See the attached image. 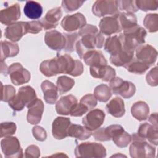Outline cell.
<instances>
[{"instance_id":"6da1fadb","label":"cell","mask_w":158,"mask_h":158,"mask_svg":"<svg viewBox=\"0 0 158 158\" xmlns=\"http://www.w3.org/2000/svg\"><path fill=\"white\" fill-rule=\"evenodd\" d=\"M146 35V30L138 25L130 30L123 31L118 37L123 48L135 51L137 47L144 44Z\"/></svg>"},{"instance_id":"7a4b0ae2","label":"cell","mask_w":158,"mask_h":158,"mask_svg":"<svg viewBox=\"0 0 158 158\" xmlns=\"http://www.w3.org/2000/svg\"><path fill=\"white\" fill-rule=\"evenodd\" d=\"M35 89L30 86L19 88L17 94L8 102L9 106L15 111H20L24 107H29L37 99Z\"/></svg>"},{"instance_id":"3957f363","label":"cell","mask_w":158,"mask_h":158,"mask_svg":"<svg viewBox=\"0 0 158 158\" xmlns=\"http://www.w3.org/2000/svg\"><path fill=\"white\" fill-rule=\"evenodd\" d=\"M104 38L102 33L86 34L81 37L75 45V50L81 59L83 55L88 51L94 50L95 48L101 49L104 44Z\"/></svg>"},{"instance_id":"277c9868","label":"cell","mask_w":158,"mask_h":158,"mask_svg":"<svg viewBox=\"0 0 158 158\" xmlns=\"http://www.w3.org/2000/svg\"><path fill=\"white\" fill-rule=\"evenodd\" d=\"M131 143L129 152L133 158L155 157L156 148L149 144L146 139L140 137L137 133L131 135Z\"/></svg>"},{"instance_id":"5b68a950","label":"cell","mask_w":158,"mask_h":158,"mask_svg":"<svg viewBox=\"0 0 158 158\" xmlns=\"http://www.w3.org/2000/svg\"><path fill=\"white\" fill-rule=\"evenodd\" d=\"M76 157L102 158L106 156L104 146L98 143L84 142L78 144L74 151Z\"/></svg>"},{"instance_id":"8992f818","label":"cell","mask_w":158,"mask_h":158,"mask_svg":"<svg viewBox=\"0 0 158 158\" xmlns=\"http://www.w3.org/2000/svg\"><path fill=\"white\" fill-rule=\"evenodd\" d=\"M105 130L109 138L118 148H125L131 141V135L125 131L120 125H110L105 127Z\"/></svg>"},{"instance_id":"52a82bcc","label":"cell","mask_w":158,"mask_h":158,"mask_svg":"<svg viewBox=\"0 0 158 158\" xmlns=\"http://www.w3.org/2000/svg\"><path fill=\"white\" fill-rule=\"evenodd\" d=\"M93 14L98 17L106 15L115 16L120 13L118 1L115 0H98L92 6Z\"/></svg>"},{"instance_id":"ba28073f","label":"cell","mask_w":158,"mask_h":158,"mask_svg":"<svg viewBox=\"0 0 158 158\" xmlns=\"http://www.w3.org/2000/svg\"><path fill=\"white\" fill-rule=\"evenodd\" d=\"M109 83L111 91L114 94H118L125 99H128L135 94L136 86L131 81L123 80L119 77H115Z\"/></svg>"},{"instance_id":"9c48e42d","label":"cell","mask_w":158,"mask_h":158,"mask_svg":"<svg viewBox=\"0 0 158 158\" xmlns=\"http://www.w3.org/2000/svg\"><path fill=\"white\" fill-rule=\"evenodd\" d=\"M1 148L6 157H23V149L18 138L15 136H6L1 141Z\"/></svg>"},{"instance_id":"30bf717a","label":"cell","mask_w":158,"mask_h":158,"mask_svg":"<svg viewBox=\"0 0 158 158\" xmlns=\"http://www.w3.org/2000/svg\"><path fill=\"white\" fill-rule=\"evenodd\" d=\"M8 74L12 83L16 86L28 83L31 77L30 72L19 62L13 63L9 67Z\"/></svg>"},{"instance_id":"8fae6325","label":"cell","mask_w":158,"mask_h":158,"mask_svg":"<svg viewBox=\"0 0 158 158\" xmlns=\"http://www.w3.org/2000/svg\"><path fill=\"white\" fill-rule=\"evenodd\" d=\"M62 28L68 31L72 32L80 30L86 25V20L84 15L77 12L72 15L65 16L60 23Z\"/></svg>"},{"instance_id":"7c38bea8","label":"cell","mask_w":158,"mask_h":158,"mask_svg":"<svg viewBox=\"0 0 158 158\" xmlns=\"http://www.w3.org/2000/svg\"><path fill=\"white\" fill-rule=\"evenodd\" d=\"M135 56L139 60L151 66L157 60V51L151 45L143 44L136 48Z\"/></svg>"},{"instance_id":"4fadbf2b","label":"cell","mask_w":158,"mask_h":158,"mask_svg":"<svg viewBox=\"0 0 158 158\" xmlns=\"http://www.w3.org/2000/svg\"><path fill=\"white\" fill-rule=\"evenodd\" d=\"M105 113L99 109H94L89 111L82 119V123L87 128L94 131L99 128L104 123Z\"/></svg>"},{"instance_id":"5bb4252c","label":"cell","mask_w":158,"mask_h":158,"mask_svg":"<svg viewBox=\"0 0 158 158\" xmlns=\"http://www.w3.org/2000/svg\"><path fill=\"white\" fill-rule=\"evenodd\" d=\"M44 42L52 50L60 51L65 48L66 38L63 33L53 30L45 33Z\"/></svg>"},{"instance_id":"9a60e30c","label":"cell","mask_w":158,"mask_h":158,"mask_svg":"<svg viewBox=\"0 0 158 158\" xmlns=\"http://www.w3.org/2000/svg\"><path fill=\"white\" fill-rule=\"evenodd\" d=\"M27 33V22H16L5 29L4 36L7 39L15 43L19 41Z\"/></svg>"},{"instance_id":"2e32d148","label":"cell","mask_w":158,"mask_h":158,"mask_svg":"<svg viewBox=\"0 0 158 158\" xmlns=\"http://www.w3.org/2000/svg\"><path fill=\"white\" fill-rule=\"evenodd\" d=\"M69 118L57 117L52 124V134L56 139H63L68 136V130L71 124Z\"/></svg>"},{"instance_id":"e0dca14e","label":"cell","mask_w":158,"mask_h":158,"mask_svg":"<svg viewBox=\"0 0 158 158\" xmlns=\"http://www.w3.org/2000/svg\"><path fill=\"white\" fill-rule=\"evenodd\" d=\"M99 27L100 33L107 36H110L122 31L117 15L104 17L99 22Z\"/></svg>"},{"instance_id":"ac0fdd59","label":"cell","mask_w":158,"mask_h":158,"mask_svg":"<svg viewBox=\"0 0 158 158\" xmlns=\"http://www.w3.org/2000/svg\"><path fill=\"white\" fill-rule=\"evenodd\" d=\"M20 16V6L19 4L15 3L1 10L0 21L1 23L9 26L16 22Z\"/></svg>"},{"instance_id":"d6986e66","label":"cell","mask_w":158,"mask_h":158,"mask_svg":"<svg viewBox=\"0 0 158 158\" xmlns=\"http://www.w3.org/2000/svg\"><path fill=\"white\" fill-rule=\"evenodd\" d=\"M90 74L95 78L101 79L106 82H110L116 75L114 69L107 65L90 67Z\"/></svg>"},{"instance_id":"ffe728a7","label":"cell","mask_w":158,"mask_h":158,"mask_svg":"<svg viewBox=\"0 0 158 158\" xmlns=\"http://www.w3.org/2000/svg\"><path fill=\"white\" fill-rule=\"evenodd\" d=\"M62 16L61 7H57L47 12L45 16L41 20L43 28L44 30L55 28L59 24V21Z\"/></svg>"},{"instance_id":"44dd1931","label":"cell","mask_w":158,"mask_h":158,"mask_svg":"<svg viewBox=\"0 0 158 158\" xmlns=\"http://www.w3.org/2000/svg\"><path fill=\"white\" fill-rule=\"evenodd\" d=\"M44 111V104L41 99H37L36 101L28 107L27 120L31 125L39 123L41 120Z\"/></svg>"},{"instance_id":"7402d4cb","label":"cell","mask_w":158,"mask_h":158,"mask_svg":"<svg viewBox=\"0 0 158 158\" xmlns=\"http://www.w3.org/2000/svg\"><path fill=\"white\" fill-rule=\"evenodd\" d=\"M137 134L142 138L148 140L150 143L157 146L158 140V130L152 125L144 123L139 125Z\"/></svg>"},{"instance_id":"603a6c76","label":"cell","mask_w":158,"mask_h":158,"mask_svg":"<svg viewBox=\"0 0 158 158\" xmlns=\"http://www.w3.org/2000/svg\"><path fill=\"white\" fill-rule=\"evenodd\" d=\"M77 102V98L72 94L62 96L56 104V110L59 115H68L72 107Z\"/></svg>"},{"instance_id":"cb8c5ba5","label":"cell","mask_w":158,"mask_h":158,"mask_svg":"<svg viewBox=\"0 0 158 158\" xmlns=\"http://www.w3.org/2000/svg\"><path fill=\"white\" fill-rule=\"evenodd\" d=\"M135 51L123 48L114 55L110 56V62L117 67H124L134 57Z\"/></svg>"},{"instance_id":"d4e9b609","label":"cell","mask_w":158,"mask_h":158,"mask_svg":"<svg viewBox=\"0 0 158 158\" xmlns=\"http://www.w3.org/2000/svg\"><path fill=\"white\" fill-rule=\"evenodd\" d=\"M40 70L47 77H51L60 74V65L57 57L43 61L40 65Z\"/></svg>"},{"instance_id":"484cf974","label":"cell","mask_w":158,"mask_h":158,"mask_svg":"<svg viewBox=\"0 0 158 158\" xmlns=\"http://www.w3.org/2000/svg\"><path fill=\"white\" fill-rule=\"evenodd\" d=\"M41 88L43 93V98L48 104H54L58 98L57 86L49 80H44L41 84Z\"/></svg>"},{"instance_id":"4316f807","label":"cell","mask_w":158,"mask_h":158,"mask_svg":"<svg viewBox=\"0 0 158 158\" xmlns=\"http://www.w3.org/2000/svg\"><path fill=\"white\" fill-rule=\"evenodd\" d=\"M82 59L87 65L90 67L107 64V62L102 52L96 49L87 51L83 55Z\"/></svg>"},{"instance_id":"83f0119b","label":"cell","mask_w":158,"mask_h":158,"mask_svg":"<svg viewBox=\"0 0 158 158\" xmlns=\"http://www.w3.org/2000/svg\"><path fill=\"white\" fill-rule=\"evenodd\" d=\"M106 109L109 114L114 117L120 118L123 117L125 113L123 100L119 97L114 98L106 104Z\"/></svg>"},{"instance_id":"f1b7e54d","label":"cell","mask_w":158,"mask_h":158,"mask_svg":"<svg viewBox=\"0 0 158 158\" xmlns=\"http://www.w3.org/2000/svg\"><path fill=\"white\" fill-rule=\"evenodd\" d=\"M131 113L132 116L138 121H143L148 118L149 107L146 102L137 101L132 105Z\"/></svg>"},{"instance_id":"f546056e","label":"cell","mask_w":158,"mask_h":158,"mask_svg":"<svg viewBox=\"0 0 158 158\" xmlns=\"http://www.w3.org/2000/svg\"><path fill=\"white\" fill-rule=\"evenodd\" d=\"M92 135V132L85 126L71 123L69 130L68 136H70L79 140H85Z\"/></svg>"},{"instance_id":"4dcf8cb0","label":"cell","mask_w":158,"mask_h":158,"mask_svg":"<svg viewBox=\"0 0 158 158\" xmlns=\"http://www.w3.org/2000/svg\"><path fill=\"white\" fill-rule=\"evenodd\" d=\"M122 30L126 31L138 25L136 16L132 13L120 12L117 15Z\"/></svg>"},{"instance_id":"1f68e13d","label":"cell","mask_w":158,"mask_h":158,"mask_svg":"<svg viewBox=\"0 0 158 158\" xmlns=\"http://www.w3.org/2000/svg\"><path fill=\"white\" fill-rule=\"evenodd\" d=\"M23 12L28 19L35 20L41 16L43 8L41 4L36 1H28L24 6Z\"/></svg>"},{"instance_id":"d6a6232c","label":"cell","mask_w":158,"mask_h":158,"mask_svg":"<svg viewBox=\"0 0 158 158\" xmlns=\"http://www.w3.org/2000/svg\"><path fill=\"white\" fill-rule=\"evenodd\" d=\"M19 52V48L17 43L7 41H1V61H4L7 57L16 56Z\"/></svg>"},{"instance_id":"836d02e7","label":"cell","mask_w":158,"mask_h":158,"mask_svg":"<svg viewBox=\"0 0 158 158\" xmlns=\"http://www.w3.org/2000/svg\"><path fill=\"white\" fill-rule=\"evenodd\" d=\"M104 49L110 56L114 55L122 49V43L117 35L109 36L104 41Z\"/></svg>"},{"instance_id":"e575fe53","label":"cell","mask_w":158,"mask_h":158,"mask_svg":"<svg viewBox=\"0 0 158 158\" xmlns=\"http://www.w3.org/2000/svg\"><path fill=\"white\" fill-rule=\"evenodd\" d=\"M124 67L130 73L141 75L145 73L150 66L139 60L136 57H133V59L125 65Z\"/></svg>"},{"instance_id":"d590c367","label":"cell","mask_w":158,"mask_h":158,"mask_svg":"<svg viewBox=\"0 0 158 158\" xmlns=\"http://www.w3.org/2000/svg\"><path fill=\"white\" fill-rule=\"evenodd\" d=\"M74 85V80L67 76L59 77L56 82V86L59 94H62L69 91Z\"/></svg>"},{"instance_id":"8d00e7d4","label":"cell","mask_w":158,"mask_h":158,"mask_svg":"<svg viewBox=\"0 0 158 158\" xmlns=\"http://www.w3.org/2000/svg\"><path fill=\"white\" fill-rule=\"evenodd\" d=\"M94 95L99 102H106L111 98L112 91L107 85L101 84L94 88Z\"/></svg>"},{"instance_id":"74e56055","label":"cell","mask_w":158,"mask_h":158,"mask_svg":"<svg viewBox=\"0 0 158 158\" xmlns=\"http://www.w3.org/2000/svg\"><path fill=\"white\" fill-rule=\"evenodd\" d=\"M143 25L150 33H155L158 30V15L157 14H146L144 20Z\"/></svg>"},{"instance_id":"f35d334b","label":"cell","mask_w":158,"mask_h":158,"mask_svg":"<svg viewBox=\"0 0 158 158\" xmlns=\"http://www.w3.org/2000/svg\"><path fill=\"white\" fill-rule=\"evenodd\" d=\"M64 35L66 38V43L64 50L67 52H72L75 49V45L80 39V36L76 32L65 33Z\"/></svg>"},{"instance_id":"ab89813d","label":"cell","mask_w":158,"mask_h":158,"mask_svg":"<svg viewBox=\"0 0 158 158\" xmlns=\"http://www.w3.org/2000/svg\"><path fill=\"white\" fill-rule=\"evenodd\" d=\"M135 2L138 9L142 11L148 12L157 9V0H138L135 1Z\"/></svg>"},{"instance_id":"60d3db41","label":"cell","mask_w":158,"mask_h":158,"mask_svg":"<svg viewBox=\"0 0 158 158\" xmlns=\"http://www.w3.org/2000/svg\"><path fill=\"white\" fill-rule=\"evenodd\" d=\"M118 6L120 10H123L125 12L134 14L138 10L134 0H121L118 1Z\"/></svg>"},{"instance_id":"b9f144b4","label":"cell","mask_w":158,"mask_h":158,"mask_svg":"<svg viewBox=\"0 0 158 158\" xmlns=\"http://www.w3.org/2000/svg\"><path fill=\"white\" fill-rule=\"evenodd\" d=\"M17 130L16 124L12 122H5L1 123V138L14 135Z\"/></svg>"},{"instance_id":"7bdbcfd3","label":"cell","mask_w":158,"mask_h":158,"mask_svg":"<svg viewBox=\"0 0 158 158\" xmlns=\"http://www.w3.org/2000/svg\"><path fill=\"white\" fill-rule=\"evenodd\" d=\"M84 2L83 1L64 0L62 1V7L65 12H72L79 9Z\"/></svg>"},{"instance_id":"ee69618b","label":"cell","mask_w":158,"mask_h":158,"mask_svg":"<svg viewBox=\"0 0 158 158\" xmlns=\"http://www.w3.org/2000/svg\"><path fill=\"white\" fill-rule=\"evenodd\" d=\"M15 89L14 87L10 85H4L1 83V101L3 102L10 101L15 95Z\"/></svg>"},{"instance_id":"f6af8a7d","label":"cell","mask_w":158,"mask_h":158,"mask_svg":"<svg viewBox=\"0 0 158 158\" xmlns=\"http://www.w3.org/2000/svg\"><path fill=\"white\" fill-rule=\"evenodd\" d=\"M80 102L84 104L89 110H91L96 106L98 100L94 94H87L80 99Z\"/></svg>"},{"instance_id":"bcb514c9","label":"cell","mask_w":158,"mask_h":158,"mask_svg":"<svg viewBox=\"0 0 158 158\" xmlns=\"http://www.w3.org/2000/svg\"><path fill=\"white\" fill-rule=\"evenodd\" d=\"M158 71L157 67L156 66L151 69L146 74V80L147 83L151 86H157L158 84Z\"/></svg>"},{"instance_id":"7dc6e473","label":"cell","mask_w":158,"mask_h":158,"mask_svg":"<svg viewBox=\"0 0 158 158\" xmlns=\"http://www.w3.org/2000/svg\"><path fill=\"white\" fill-rule=\"evenodd\" d=\"M89 109L82 103H76L71 109L69 115L72 117H81L86 114Z\"/></svg>"},{"instance_id":"c3c4849f","label":"cell","mask_w":158,"mask_h":158,"mask_svg":"<svg viewBox=\"0 0 158 158\" xmlns=\"http://www.w3.org/2000/svg\"><path fill=\"white\" fill-rule=\"evenodd\" d=\"M33 136L39 141H44L47 138L46 131L40 126H35L32 128Z\"/></svg>"},{"instance_id":"681fc988","label":"cell","mask_w":158,"mask_h":158,"mask_svg":"<svg viewBox=\"0 0 158 158\" xmlns=\"http://www.w3.org/2000/svg\"><path fill=\"white\" fill-rule=\"evenodd\" d=\"M92 135L96 141H108L110 140L106 132L105 127H99V128L94 130V131L92 133Z\"/></svg>"},{"instance_id":"f907efd6","label":"cell","mask_w":158,"mask_h":158,"mask_svg":"<svg viewBox=\"0 0 158 158\" xmlns=\"http://www.w3.org/2000/svg\"><path fill=\"white\" fill-rule=\"evenodd\" d=\"M27 29L28 33L37 34L40 32L43 28L40 21L33 20L30 22H27Z\"/></svg>"},{"instance_id":"816d5d0a","label":"cell","mask_w":158,"mask_h":158,"mask_svg":"<svg viewBox=\"0 0 158 158\" xmlns=\"http://www.w3.org/2000/svg\"><path fill=\"white\" fill-rule=\"evenodd\" d=\"M40 156V150L39 148L34 144L28 146L25 152V157H33L37 158Z\"/></svg>"},{"instance_id":"f5cc1de1","label":"cell","mask_w":158,"mask_h":158,"mask_svg":"<svg viewBox=\"0 0 158 158\" xmlns=\"http://www.w3.org/2000/svg\"><path fill=\"white\" fill-rule=\"evenodd\" d=\"M98 32V29L96 26L91 24H86L83 28L79 30L78 34L80 36V37H81L82 36L86 34L96 33Z\"/></svg>"},{"instance_id":"db71d44e","label":"cell","mask_w":158,"mask_h":158,"mask_svg":"<svg viewBox=\"0 0 158 158\" xmlns=\"http://www.w3.org/2000/svg\"><path fill=\"white\" fill-rule=\"evenodd\" d=\"M149 122L155 127L157 128V113H152L149 117Z\"/></svg>"},{"instance_id":"11a10c76","label":"cell","mask_w":158,"mask_h":158,"mask_svg":"<svg viewBox=\"0 0 158 158\" xmlns=\"http://www.w3.org/2000/svg\"><path fill=\"white\" fill-rule=\"evenodd\" d=\"M8 68L9 67L4 61H1V73L2 74L6 76L8 74Z\"/></svg>"}]
</instances>
